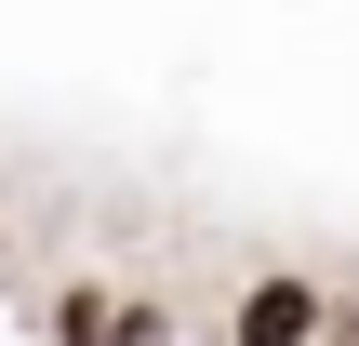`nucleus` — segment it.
I'll use <instances>...</instances> for the list:
<instances>
[{
	"label": "nucleus",
	"instance_id": "1",
	"mask_svg": "<svg viewBox=\"0 0 359 346\" xmlns=\"http://www.w3.org/2000/svg\"><path fill=\"white\" fill-rule=\"evenodd\" d=\"M320 333V293H306V280H253V293H240V346H306Z\"/></svg>",
	"mask_w": 359,
	"mask_h": 346
}]
</instances>
